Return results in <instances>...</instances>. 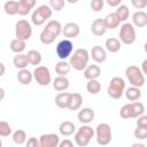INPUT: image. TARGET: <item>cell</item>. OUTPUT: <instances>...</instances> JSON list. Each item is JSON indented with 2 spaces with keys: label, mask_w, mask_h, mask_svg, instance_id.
Instances as JSON below:
<instances>
[{
  "label": "cell",
  "mask_w": 147,
  "mask_h": 147,
  "mask_svg": "<svg viewBox=\"0 0 147 147\" xmlns=\"http://www.w3.org/2000/svg\"><path fill=\"white\" fill-rule=\"evenodd\" d=\"M90 61V53L85 48H77L70 55L69 64L77 71H83Z\"/></svg>",
  "instance_id": "1"
},
{
  "label": "cell",
  "mask_w": 147,
  "mask_h": 147,
  "mask_svg": "<svg viewBox=\"0 0 147 147\" xmlns=\"http://www.w3.org/2000/svg\"><path fill=\"white\" fill-rule=\"evenodd\" d=\"M52 15H53V10L48 5H40L33 10L31 15V22L34 25L40 26L45 24L52 17Z\"/></svg>",
  "instance_id": "2"
},
{
  "label": "cell",
  "mask_w": 147,
  "mask_h": 147,
  "mask_svg": "<svg viewBox=\"0 0 147 147\" xmlns=\"http://www.w3.org/2000/svg\"><path fill=\"white\" fill-rule=\"evenodd\" d=\"M93 137H94V130L90 125L83 124L77 131H75L74 139H75V142L77 146L85 147L91 142Z\"/></svg>",
  "instance_id": "3"
},
{
  "label": "cell",
  "mask_w": 147,
  "mask_h": 147,
  "mask_svg": "<svg viewBox=\"0 0 147 147\" xmlns=\"http://www.w3.org/2000/svg\"><path fill=\"white\" fill-rule=\"evenodd\" d=\"M94 136H95L96 142L99 145L106 146V145L110 144V141L113 139V132H111L110 125L107 124V123L98 124V126L94 130Z\"/></svg>",
  "instance_id": "4"
},
{
  "label": "cell",
  "mask_w": 147,
  "mask_h": 147,
  "mask_svg": "<svg viewBox=\"0 0 147 147\" xmlns=\"http://www.w3.org/2000/svg\"><path fill=\"white\" fill-rule=\"evenodd\" d=\"M125 76L131 86L142 87L145 85V75L137 65H129L125 69Z\"/></svg>",
  "instance_id": "5"
},
{
  "label": "cell",
  "mask_w": 147,
  "mask_h": 147,
  "mask_svg": "<svg viewBox=\"0 0 147 147\" xmlns=\"http://www.w3.org/2000/svg\"><path fill=\"white\" fill-rule=\"evenodd\" d=\"M124 90H125V82L122 77H113L110 79L109 86L107 88V93L111 99H121L122 95L124 94Z\"/></svg>",
  "instance_id": "6"
},
{
  "label": "cell",
  "mask_w": 147,
  "mask_h": 147,
  "mask_svg": "<svg viewBox=\"0 0 147 147\" xmlns=\"http://www.w3.org/2000/svg\"><path fill=\"white\" fill-rule=\"evenodd\" d=\"M136 28L132 23L124 22L119 28V41L125 45H131L136 41Z\"/></svg>",
  "instance_id": "7"
},
{
  "label": "cell",
  "mask_w": 147,
  "mask_h": 147,
  "mask_svg": "<svg viewBox=\"0 0 147 147\" xmlns=\"http://www.w3.org/2000/svg\"><path fill=\"white\" fill-rule=\"evenodd\" d=\"M15 36L16 38L23 39V40H29L32 36V26L30 22L26 20H20L15 24Z\"/></svg>",
  "instance_id": "8"
},
{
  "label": "cell",
  "mask_w": 147,
  "mask_h": 147,
  "mask_svg": "<svg viewBox=\"0 0 147 147\" xmlns=\"http://www.w3.org/2000/svg\"><path fill=\"white\" fill-rule=\"evenodd\" d=\"M72 52H74V44L70 39L67 38L61 40L55 47V53L60 60H67L68 57H70Z\"/></svg>",
  "instance_id": "9"
},
{
  "label": "cell",
  "mask_w": 147,
  "mask_h": 147,
  "mask_svg": "<svg viewBox=\"0 0 147 147\" xmlns=\"http://www.w3.org/2000/svg\"><path fill=\"white\" fill-rule=\"evenodd\" d=\"M32 74H33V78L40 86H47L52 82L51 71L45 65H37V68Z\"/></svg>",
  "instance_id": "10"
},
{
  "label": "cell",
  "mask_w": 147,
  "mask_h": 147,
  "mask_svg": "<svg viewBox=\"0 0 147 147\" xmlns=\"http://www.w3.org/2000/svg\"><path fill=\"white\" fill-rule=\"evenodd\" d=\"M60 142V138L56 133H46L41 134L39 138L40 147H57Z\"/></svg>",
  "instance_id": "11"
},
{
  "label": "cell",
  "mask_w": 147,
  "mask_h": 147,
  "mask_svg": "<svg viewBox=\"0 0 147 147\" xmlns=\"http://www.w3.org/2000/svg\"><path fill=\"white\" fill-rule=\"evenodd\" d=\"M62 33L67 39H74L77 38L80 33V28L75 22H69L64 26H62Z\"/></svg>",
  "instance_id": "12"
},
{
  "label": "cell",
  "mask_w": 147,
  "mask_h": 147,
  "mask_svg": "<svg viewBox=\"0 0 147 147\" xmlns=\"http://www.w3.org/2000/svg\"><path fill=\"white\" fill-rule=\"evenodd\" d=\"M90 57L96 63H103L107 60V51L101 46H93L90 52Z\"/></svg>",
  "instance_id": "13"
},
{
  "label": "cell",
  "mask_w": 147,
  "mask_h": 147,
  "mask_svg": "<svg viewBox=\"0 0 147 147\" xmlns=\"http://www.w3.org/2000/svg\"><path fill=\"white\" fill-rule=\"evenodd\" d=\"M77 119L82 124H90L94 119V110L92 108H82L77 114Z\"/></svg>",
  "instance_id": "14"
},
{
  "label": "cell",
  "mask_w": 147,
  "mask_h": 147,
  "mask_svg": "<svg viewBox=\"0 0 147 147\" xmlns=\"http://www.w3.org/2000/svg\"><path fill=\"white\" fill-rule=\"evenodd\" d=\"M37 0H20L18 1V15L26 16L36 7Z\"/></svg>",
  "instance_id": "15"
},
{
  "label": "cell",
  "mask_w": 147,
  "mask_h": 147,
  "mask_svg": "<svg viewBox=\"0 0 147 147\" xmlns=\"http://www.w3.org/2000/svg\"><path fill=\"white\" fill-rule=\"evenodd\" d=\"M83 71H84V77L87 80L88 79H98L101 75V68L98 64H87Z\"/></svg>",
  "instance_id": "16"
},
{
  "label": "cell",
  "mask_w": 147,
  "mask_h": 147,
  "mask_svg": "<svg viewBox=\"0 0 147 147\" xmlns=\"http://www.w3.org/2000/svg\"><path fill=\"white\" fill-rule=\"evenodd\" d=\"M44 30H46L47 32H49L51 34H53L55 38H57L61 33H62V25L59 21L56 20H51L46 23Z\"/></svg>",
  "instance_id": "17"
},
{
  "label": "cell",
  "mask_w": 147,
  "mask_h": 147,
  "mask_svg": "<svg viewBox=\"0 0 147 147\" xmlns=\"http://www.w3.org/2000/svg\"><path fill=\"white\" fill-rule=\"evenodd\" d=\"M132 24L137 28H144L147 25V14L144 10H137L132 15Z\"/></svg>",
  "instance_id": "18"
},
{
  "label": "cell",
  "mask_w": 147,
  "mask_h": 147,
  "mask_svg": "<svg viewBox=\"0 0 147 147\" xmlns=\"http://www.w3.org/2000/svg\"><path fill=\"white\" fill-rule=\"evenodd\" d=\"M91 31L96 37L103 36L107 31V29L105 26V23H103V18H95L91 24Z\"/></svg>",
  "instance_id": "19"
},
{
  "label": "cell",
  "mask_w": 147,
  "mask_h": 147,
  "mask_svg": "<svg viewBox=\"0 0 147 147\" xmlns=\"http://www.w3.org/2000/svg\"><path fill=\"white\" fill-rule=\"evenodd\" d=\"M32 79H33V74L24 68V69H18V72H17V80L20 84L22 85H30L32 83Z\"/></svg>",
  "instance_id": "20"
},
{
  "label": "cell",
  "mask_w": 147,
  "mask_h": 147,
  "mask_svg": "<svg viewBox=\"0 0 147 147\" xmlns=\"http://www.w3.org/2000/svg\"><path fill=\"white\" fill-rule=\"evenodd\" d=\"M82 103H83V96L79 93H70L67 108L70 110H78L80 109Z\"/></svg>",
  "instance_id": "21"
},
{
  "label": "cell",
  "mask_w": 147,
  "mask_h": 147,
  "mask_svg": "<svg viewBox=\"0 0 147 147\" xmlns=\"http://www.w3.org/2000/svg\"><path fill=\"white\" fill-rule=\"evenodd\" d=\"M75 131H76V125H75V123H72L70 121H63L59 126V132L63 137H69V136L74 134Z\"/></svg>",
  "instance_id": "22"
},
{
  "label": "cell",
  "mask_w": 147,
  "mask_h": 147,
  "mask_svg": "<svg viewBox=\"0 0 147 147\" xmlns=\"http://www.w3.org/2000/svg\"><path fill=\"white\" fill-rule=\"evenodd\" d=\"M70 83L69 79L65 76H57L54 80H53V87L55 91L57 92H63L65 90H68Z\"/></svg>",
  "instance_id": "23"
},
{
  "label": "cell",
  "mask_w": 147,
  "mask_h": 147,
  "mask_svg": "<svg viewBox=\"0 0 147 147\" xmlns=\"http://www.w3.org/2000/svg\"><path fill=\"white\" fill-rule=\"evenodd\" d=\"M105 46H106V48H105L106 51H108L110 53H117L121 49V47H122V42L119 41L118 38L110 37V38H108L106 40Z\"/></svg>",
  "instance_id": "24"
},
{
  "label": "cell",
  "mask_w": 147,
  "mask_h": 147,
  "mask_svg": "<svg viewBox=\"0 0 147 147\" xmlns=\"http://www.w3.org/2000/svg\"><path fill=\"white\" fill-rule=\"evenodd\" d=\"M103 23H105V26L107 30H113V29H116L121 22L117 18V16L115 15V13H110V14L106 15V17L103 18Z\"/></svg>",
  "instance_id": "25"
},
{
  "label": "cell",
  "mask_w": 147,
  "mask_h": 147,
  "mask_svg": "<svg viewBox=\"0 0 147 147\" xmlns=\"http://www.w3.org/2000/svg\"><path fill=\"white\" fill-rule=\"evenodd\" d=\"M10 51L15 54H20V53H23L25 47H26V44H25V40L23 39H20V38H14L11 41H10Z\"/></svg>",
  "instance_id": "26"
},
{
  "label": "cell",
  "mask_w": 147,
  "mask_h": 147,
  "mask_svg": "<svg viewBox=\"0 0 147 147\" xmlns=\"http://www.w3.org/2000/svg\"><path fill=\"white\" fill-rule=\"evenodd\" d=\"M124 94L126 96V99L129 101H137L141 98V91L140 87H136V86H130L124 90Z\"/></svg>",
  "instance_id": "27"
},
{
  "label": "cell",
  "mask_w": 147,
  "mask_h": 147,
  "mask_svg": "<svg viewBox=\"0 0 147 147\" xmlns=\"http://www.w3.org/2000/svg\"><path fill=\"white\" fill-rule=\"evenodd\" d=\"M130 108H131V118H137L138 116L142 115L145 111V106L140 101H132L130 102Z\"/></svg>",
  "instance_id": "28"
},
{
  "label": "cell",
  "mask_w": 147,
  "mask_h": 147,
  "mask_svg": "<svg viewBox=\"0 0 147 147\" xmlns=\"http://www.w3.org/2000/svg\"><path fill=\"white\" fill-rule=\"evenodd\" d=\"M13 63H14V67L17 68V69H24L28 67L29 64V60H28V56L26 54L24 53H20V54H16L13 59Z\"/></svg>",
  "instance_id": "29"
},
{
  "label": "cell",
  "mask_w": 147,
  "mask_h": 147,
  "mask_svg": "<svg viewBox=\"0 0 147 147\" xmlns=\"http://www.w3.org/2000/svg\"><path fill=\"white\" fill-rule=\"evenodd\" d=\"M70 69L71 67L65 60H60L55 65V72L57 74V76H67L70 72Z\"/></svg>",
  "instance_id": "30"
},
{
  "label": "cell",
  "mask_w": 147,
  "mask_h": 147,
  "mask_svg": "<svg viewBox=\"0 0 147 147\" xmlns=\"http://www.w3.org/2000/svg\"><path fill=\"white\" fill-rule=\"evenodd\" d=\"M26 56H28V60H29V64H31V65H39L41 63L42 56H41L40 52L37 51V49H30L28 52Z\"/></svg>",
  "instance_id": "31"
},
{
  "label": "cell",
  "mask_w": 147,
  "mask_h": 147,
  "mask_svg": "<svg viewBox=\"0 0 147 147\" xmlns=\"http://www.w3.org/2000/svg\"><path fill=\"white\" fill-rule=\"evenodd\" d=\"M69 95L70 93L68 92H60L56 94L55 96V105L59 107V108H67L68 107V102H69Z\"/></svg>",
  "instance_id": "32"
},
{
  "label": "cell",
  "mask_w": 147,
  "mask_h": 147,
  "mask_svg": "<svg viewBox=\"0 0 147 147\" xmlns=\"http://www.w3.org/2000/svg\"><path fill=\"white\" fill-rule=\"evenodd\" d=\"M3 9L7 15H10V16L16 15V14H18V2L14 1V0H8L5 2Z\"/></svg>",
  "instance_id": "33"
},
{
  "label": "cell",
  "mask_w": 147,
  "mask_h": 147,
  "mask_svg": "<svg viewBox=\"0 0 147 147\" xmlns=\"http://www.w3.org/2000/svg\"><path fill=\"white\" fill-rule=\"evenodd\" d=\"M115 15L117 16V18L119 20V22H126V20L130 16V10L127 8V6L125 5H119L117 6V9L115 11Z\"/></svg>",
  "instance_id": "34"
},
{
  "label": "cell",
  "mask_w": 147,
  "mask_h": 147,
  "mask_svg": "<svg viewBox=\"0 0 147 147\" xmlns=\"http://www.w3.org/2000/svg\"><path fill=\"white\" fill-rule=\"evenodd\" d=\"M86 90L90 94H98L101 91V84L98 79H88L86 84Z\"/></svg>",
  "instance_id": "35"
},
{
  "label": "cell",
  "mask_w": 147,
  "mask_h": 147,
  "mask_svg": "<svg viewBox=\"0 0 147 147\" xmlns=\"http://www.w3.org/2000/svg\"><path fill=\"white\" fill-rule=\"evenodd\" d=\"M13 141L16 144V145H23L25 141H26V133L24 130H16L14 133H13Z\"/></svg>",
  "instance_id": "36"
},
{
  "label": "cell",
  "mask_w": 147,
  "mask_h": 147,
  "mask_svg": "<svg viewBox=\"0 0 147 147\" xmlns=\"http://www.w3.org/2000/svg\"><path fill=\"white\" fill-rule=\"evenodd\" d=\"M134 138L139 140H144L147 138V126H137V129L133 132Z\"/></svg>",
  "instance_id": "37"
},
{
  "label": "cell",
  "mask_w": 147,
  "mask_h": 147,
  "mask_svg": "<svg viewBox=\"0 0 147 147\" xmlns=\"http://www.w3.org/2000/svg\"><path fill=\"white\" fill-rule=\"evenodd\" d=\"M10 134H11L10 125L5 121H0V137H8Z\"/></svg>",
  "instance_id": "38"
},
{
  "label": "cell",
  "mask_w": 147,
  "mask_h": 147,
  "mask_svg": "<svg viewBox=\"0 0 147 147\" xmlns=\"http://www.w3.org/2000/svg\"><path fill=\"white\" fill-rule=\"evenodd\" d=\"M65 5V0H49V7L52 8V10L55 11H60L64 8Z\"/></svg>",
  "instance_id": "39"
},
{
  "label": "cell",
  "mask_w": 147,
  "mask_h": 147,
  "mask_svg": "<svg viewBox=\"0 0 147 147\" xmlns=\"http://www.w3.org/2000/svg\"><path fill=\"white\" fill-rule=\"evenodd\" d=\"M90 6H91V9L95 13L101 11L105 6V0H91Z\"/></svg>",
  "instance_id": "40"
},
{
  "label": "cell",
  "mask_w": 147,
  "mask_h": 147,
  "mask_svg": "<svg viewBox=\"0 0 147 147\" xmlns=\"http://www.w3.org/2000/svg\"><path fill=\"white\" fill-rule=\"evenodd\" d=\"M132 6L136 9H145L147 7V0H131Z\"/></svg>",
  "instance_id": "41"
},
{
  "label": "cell",
  "mask_w": 147,
  "mask_h": 147,
  "mask_svg": "<svg viewBox=\"0 0 147 147\" xmlns=\"http://www.w3.org/2000/svg\"><path fill=\"white\" fill-rule=\"evenodd\" d=\"M25 144H26V147H40L39 140L37 138H34V137L29 138L28 141H25Z\"/></svg>",
  "instance_id": "42"
},
{
  "label": "cell",
  "mask_w": 147,
  "mask_h": 147,
  "mask_svg": "<svg viewBox=\"0 0 147 147\" xmlns=\"http://www.w3.org/2000/svg\"><path fill=\"white\" fill-rule=\"evenodd\" d=\"M137 126H147V116H145L144 114L137 117Z\"/></svg>",
  "instance_id": "43"
},
{
  "label": "cell",
  "mask_w": 147,
  "mask_h": 147,
  "mask_svg": "<svg viewBox=\"0 0 147 147\" xmlns=\"http://www.w3.org/2000/svg\"><path fill=\"white\" fill-rule=\"evenodd\" d=\"M59 147H74V141H71L70 139L67 138L59 142Z\"/></svg>",
  "instance_id": "44"
},
{
  "label": "cell",
  "mask_w": 147,
  "mask_h": 147,
  "mask_svg": "<svg viewBox=\"0 0 147 147\" xmlns=\"http://www.w3.org/2000/svg\"><path fill=\"white\" fill-rule=\"evenodd\" d=\"M105 1L110 7H117V6H119L122 3V0H105Z\"/></svg>",
  "instance_id": "45"
},
{
  "label": "cell",
  "mask_w": 147,
  "mask_h": 147,
  "mask_svg": "<svg viewBox=\"0 0 147 147\" xmlns=\"http://www.w3.org/2000/svg\"><path fill=\"white\" fill-rule=\"evenodd\" d=\"M141 65H142V69H140V70L142 71L144 75H146L147 74V60H144L142 63H141Z\"/></svg>",
  "instance_id": "46"
},
{
  "label": "cell",
  "mask_w": 147,
  "mask_h": 147,
  "mask_svg": "<svg viewBox=\"0 0 147 147\" xmlns=\"http://www.w3.org/2000/svg\"><path fill=\"white\" fill-rule=\"evenodd\" d=\"M6 74V67L2 62H0V77H2Z\"/></svg>",
  "instance_id": "47"
},
{
  "label": "cell",
  "mask_w": 147,
  "mask_h": 147,
  "mask_svg": "<svg viewBox=\"0 0 147 147\" xmlns=\"http://www.w3.org/2000/svg\"><path fill=\"white\" fill-rule=\"evenodd\" d=\"M5 95H6V92L2 87H0V101H2L5 99Z\"/></svg>",
  "instance_id": "48"
},
{
  "label": "cell",
  "mask_w": 147,
  "mask_h": 147,
  "mask_svg": "<svg viewBox=\"0 0 147 147\" xmlns=\"http://www.w3.org/2000/svg\"><path fill=\"white\" fill-rule=\"evenodd\" d=\"M132 147H146L144 144H133Z\"/></svg>",
  "instance_id": "49"
},
{
  "label": "cell",
  "mask_w": 147,
  "mask_h": 147,
  "mask_svg": "<svg viewBox=\"0 0 147 147\" xmlns=\"http://www.w3.org/2000/svg\"><path fill=\"white\" fill-rule=\"evenodd\" d=\"M67 2H69V3H77L79 0H65Z\"/></svg>",
  "instance_id": "50"
},
{
  "label": "cell",
  "mask_w": 147,
  "mask_h": 147,
  "mask_svg": "<svg viewBox=\"0 0 147 147\" xmlns=\"http://www.w3.org/2000/svg\"><path fill=\"white\" fill-rule=\"evenodd\" d=\"M2 146V141H1V139H0V147Z\"/></svg>",
  "instance_id": "51"
}]
</instances>
